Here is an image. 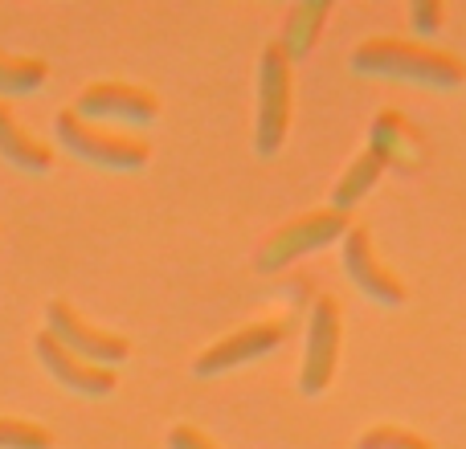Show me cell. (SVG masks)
Returning <instances> with one entry per match:
<instances>
[{"label":"cell","instance_id":"obj_11","mask_svg":"<svg viewBox=\"0 0 466 449\" xmlns=\"http://www.w3.org/2000/svg\"><path fill=\"white\" fill-rule=\"evenodd\" d=\"M369 152H377V160L393 172H413L426 168L430 160V144L421 139V131L405 119L401 111H380L369 127Z\"/></svg>","mask_w":466,"mask_h":449},{"label":"cell","instance_id":"obj_16","mask_svg":"<svg viewBox=\"0 0 466 449\" xmlns=\"http://www.w3.org/2000/svg\"><path fill=\"white\" fill-rule=\"evenodd\" d=\"M0 449H54V434L29 417H0Z\"/></svg>","mask_w":466,"mask_h":449},{"label":"cell","instance_id":"obj_1","mask_svg":"<svg viewBox=\"0 0 466 449\" xmlns=\"http://www.w3.org/2000/svg\"><path fill=\"white\" fill-rule=\"evenodd\" d=\"M352 70L360 78L410 82L426 90H459L466 82V62L451 49L405 37H369L352 49Z\"/></svg>","mask_w":466,"mask_h":449},{"label":"cell","instance_id":"obj_9","mask_svg":"<svg viewBox=\"0 0 466 449\" xmlns=\"http://www.w3.org/2000/svg\"><path fill=\"white\" fill-rule=\"evenodd\" d=\"M33 352H37L41 368H46L49 376H54L57 384H62L66 393H74V396L103 401V396H111L115 388H119V372H115V368H98V364L74 355L70 347H62L54 335H49V331H37V339H33Z\"/></svg>","mask_w":466,"mask_h":449},{"label":"cell","instance_id":"obj_3","mask_svg":"<svg viewBox=\"0 0 466 449\" xmlns=\"http://www.w3.org/2000/svg\"><path fill=\"white\" fill-rule=\"evenodd\" d=\"M352 229V213H339V209H311V213H299V217H290L287 224H279V229L270 233V237L258 245V274H279L287 270L290 262H299V257L315 254V249L323 245H336V241H344V233Z\"/></svg>","mask_w":466,"mask_h":449},{"label":"cell","instance_id":"obj_6","mask_svg":"<svg viewBox=\"0 0 466 449\" xmlns=\"http://www.w3.org/2000/svg\"><path fill=\"white\" fill-rule=\"evenodd\" d=\"M70 111L86 123H98V127H106V123L147 127V123L160 119V98L147 86H136V82H90L78 90Z\"/></svg>","mask_w":466,"mask_h":449},{"label":"cell","instance_id":"obj_5","mask_svg":"<svg viewBox=\"0 0 466 449\" xmlns=\"http://www.w3.org/2000/svg\"><path fill=\"white\" fill-rule=\"evenodd\" d=\"M339 347H344V311L331 294H319L307 314V344H303V364H299V393L303 396H323L336 380Z\"/></svg>","mask_w":466,"mask_h":449},{"label":"cell","instance_id":"obj_4","mask_svg":"<svg viewBox=\"0 0 466 449\" xmlns=\"http://www.w3.org/2000/svg\"><path fill=\"white\" fill-rule=\"evenodd\" d=\"M290 57L282 54L279 41L262 49V62H258V127H254V152L258 155H279L287 144L290 131Z\"/></svg>","mask_w":466,"mask_h":449},{"label":"cell","instance_id":"obj_18","mask_svg":"<svg viewBox=\"0 0 466 449\" xmlns=\"http://www.w3.org/2000/svg\"><path fill=\"white\" fill-rule=\"evenodd\" d=\"M410 21L418 33H438V25L446 21V8L438 0H413L410 5Z\"/></svg>","mask_w":466,"mask_h":449},{"label":"cell","instance_id":"obj_19","mask_svg":"<svg viewBox=\"0 0 466 449\" xmlns=\"http://www.w3.org/2000/svg\"><path fill=\"white\" fill-rule=\"evenodd\" d=\"M168 449H221V445L209 434H201L197 425H177L168 434Z\"/></svg>","mask_w":466,"mask_h":449},{"label":"cell","instance_id":"obj_2","mask_svg":"<svg viewBox=\"0 0 466 449\" xmlns=\"http://www.w3.org/2000/svg\"><path fill=\"white\" fill-rule=\"evenodd\" d=\"M54 135H57V144H62V152L78 155L82 164H95V168H103V172H139L152 160V147L139 135L98 127V123L78 119L74 111H57Z\"/></svg>","mask_w":466,"mask_h":449},{"label":"cell","instance_id":"obj_10","mask_svg":"<svg viewBox=\"0 0 466 449\" xmlns=\"http://www.w3.org/2000/svg\"><path fill=\"white\" fill-rule=\"evenodd\" d=\"M344 270H348V278L360 286V294L372 298V303H380V306L405 303V282L380 262L377 245H372V233L364 229V224H352V229L344 233Z\"/></svg>","mask_w":466,"mask_h":449},{"label":"cell","instance_id":"obj_7","mask_svg":"<svg viewBox=\"0 0 466 449\" xmlns=\"http://www.w3.org/2000/svg\"><path fill=\"white\" fill-rule=\"evenodd\" d=\"M46 331L57 339L62 347H70L74 355L98 364V368H119V364L131 360V344L123 335L106 327H95L90 319H82L66 298H49L46 306Z\"/></svg>","mask_w":466,"mask_h":449},{"label":"cell","instance_id":"obj_13","mask_svg":"<svg viewBox=\"0 0 466 449\" xmlns=\"http://www.w3.org/2000/svg\"><path fill=\"white\" fill-rule=\"evenodd\" d=\"M331 16V0H303V5H295L287 13V21H282V54L295 62V57H307L315 49V41H319L323 33V21Z\"/></svg>","mask_w":466,"mask_h":449},{"label":"cell","instance_id":"obj_14","mask_svg":"<svg viewBox=\"0 0 466 449\" xmlns=\"http://www.w3.org/2000/svg\"><path fill=\"white\" fill-rule=\"evenodd\" d=\"M380 176H385V164L377 160V152H369V147H364V152L344 168V176L336 180V188H331V209L352 213L356 205H360L364 196L377 188Z\"/></svg>","mask_w":466,"mask_h":449},{"label":"cell","instance_id":"obj_17","mask_svg":"<svg viewBox=\"0 0 466 449\" xmlns=\"http://www.w3.org/2000/svg\"><path fill=\"white\" fill-rule=\"evenodd\" d=\"M356 449H430V442L401 425H372L356 437Z\"/></svg>","mask_w":466,"mask_h":449},{"label":"cell","instance_id":"obj_12","mask_svg":"<svg viewBox=\"0 0 466 449\" xmlns=\"http://www.w3.org/2000/svg\"><path fill=\"white\" fill-rule=\"evenodd\" d=\"M0 155H5L16 172H33V176L54 172V147L33 135V131L8 111V103H0Z\"/></svg>","mask_w":466,"mask_h":449},{"label":"cell","instance_id":"obj_8","mask_svg":"<svg viewBox=\"0 0 466 449\" xmlns=\"http://www.w3.org/2000/svg\"><path fill=\"white\" fill-rule=\"evenodd\" d=\"M282 339H287V327H282V323H274V319L246 323V327L221 335L218 344H209L201 355H197L193 376L197 380H213V376H226V372H233V368H246V364L270 355Z\"/></svg>","mask_w":466,"mask_h":449},{"label":"cell","instance_id":"obj_15","mask_svg":"<svg viewBox=\"0 0 466 449\" xmlns=\"http://www.w3.org/2000/svg\"><path fill=\"white\" fill-rule=\"evenodd\" d=\"M46 78H49L46 57L5 54L0 49V95H33V90L46 86Z\"/></svg>","mask_w":466,"mask_h":449}]
</instances>
